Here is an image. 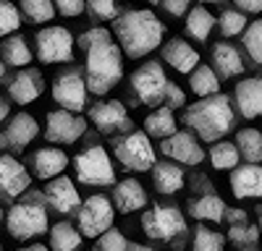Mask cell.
Returning a JSON list of instances; mask_svg holds the SVG:
<instances>
[{"label":"cell","instance_id":"6da1fadb","mask_svg":"<svg viewBox=\"0 0 262 251\" xmlns=\"http://www.w3.org/2000/svg\"><path fill=\"white\" fill-rule=\"evenodd\" d=\"M116 37H118V47L128 55V58H144L147 53L158 50L160 42H163V34H165V27L163 21L147 11V8H139V11H126L116 18V27H113Z\"/></svg>","mask_w":262,"mask_h":251},{"label":"cell","instance_id":"7a4b0ae2","mask_svg":"<svg viewBox=\"0 0 262 251\" xmlns=\"http://www.w3.org/2000/svg\"><path fill=\"white\" fill-rule=\"evenodd\" d=\"M181 120L189 126L196 136L205 141H217L223 139L233 129V110H231V99L226 94H210L191 102L184 110Z\"/></svg>","mask_w":262,"mask_h":251},{"label":"cell","instance_id":"3957f363","mask_svg":"<svg viewBox=\"0 0 262 251\" xmlns=\"http://www.w3.org/2000/svg\"><path fill=\"white\" fill-rule=\"evenodd\" d=\"M123 76V58L116 42H102L86 50V89L92 94H107Z\"/></svg>","mask_w":262,"mask_h":251},{"label":"cell","instance_id":"277c9868","mask_svg":"<svg viewBox=\"0 0 262 251\" xmlns=\"http://www.w3.org/2000/svg\"><path fill=\"white\" fill-rule=\"evenodd\" d=\"M142 230L152 241H173L186 230V220L176 204H155L142 215Z\"/></svg>","mask_w":262,"mask_h":251},{"label":"cell","instance_id":"5b68a950","mask_svg":"<svg viewBox=\"0 0 262 251\" xmlns=\"http://www.w3.org/2000/svg\"><path fill=\"white\" fill-rule=\"evenodd\" d=\"M76 181L84 186H111L116 183V167L102 146H90L74 157Z\"/></svg>","mask_w":262,"mask_h":251},{"label":"cell","instance_id":"8992f818","mask_svg":"<svg viewBox=\"0 0 262 251\" xmlns=\"http://www.w3.org/2000/svg\"><path fill=\"white\" fill-rule=\"evenodd\" d=\"M8 225V233L16 241H29L34 236H42L48 230V212L34 202H21L13 204L11 212L6 217Z\"/></svg>","mask_w":262,"mask_h":251},{"label":"cell","instance_id":"52a82bcc","mask_svg":"<svg viewBox=\"0 0 262 251\" xmlns=\"http://www.w3.org/2000/svg\"><path fill=\"white\" fill-rule=\"evenodd\" d=\"M116 157L118 162L126 167V170H134V173H147L155 167V146H152L149 136L142 131L128 134L126 139L116 141Z\"/></svg>","mask_w":262,"mask_h":251},{"label":"cell","instance_id":"ba28073f","mask_svg":"<svg viewBox=\"0 0 262 251\" xmlns=\"http://www.w3.org/2000/svg\"><path fill=\"white\" fill-rule=\"evenodd\" d=\"M76 222H79V233L84 238H97L102 236L105 230L113 228V220H116V209L111 204V199H105L100 194L90 196L79 209H76Z\"/></svg>","mask_w":262,"mask_h":251},{"label":"cell","instance_id":"9c48e42d","mask_svg":"<svg viewBox=\"0 0 262 251\" xmlns=\"http://www.w3.org/2000/svg\"><path fill=\"white\" fill-rule=\"evenodd\" d=\"M168 76L160 63H144L131 73V92L142 105H163Z\"/></svg>","mask_w":262,"mask_h":251},{"label":"cell","instance_id":"30bf717a","mask_svg":"<svg viewBox=\"0 0 262 251\" xmlns=\"http://www.w3.org/2000/svg\"><path fill=\"white\" fill-rule=\"evenodd\" d=\"M37 58L42 63H71L74 60V37L66 27H45L37 37Z\"/></svg>","mask_w":262,"mask_h":251},{"label":"cell","instance_id":"8fae6325","mask_svg":"<svg viewBox=\"0 0 262 251\" xmlns=\"http://www.w3.org/2000/svg\"><path fill=\"white\" fill-rule=\"evenodd\" d=\"M86 94H90V89H86V81H84L76 71L58 73L55 81H53V99L60 105L63 110H71V113L84 110Z\"/></svg>","mask_w":262,"mask_h":251},{"label":"cell","instance_id":"7c38bea8","mask_svg":"<svg viewBox=\"0 0 262 251\" xmlns=\"http://www.w3.org/2000/svg\"><path fill=\"white\" fill-rule=\"evenodd\" d=\"M84 131H86V123H84V118H79L76 113H71V110H53L50 115H48V126H45V136H48V141H53V144H74V141H79L81 136H84Z\"/></svg>","mask_w":262,"mask_h":251},{"label":"cell","instance_id":"4fadbf2b","mask_svg":"<svg viewBox=\"0 0 262 251\" xmlns=\"http://www.w3.org/2000/svg\"><path fill=\"white\" fill-rule=\"evenodd\" d=\"M90 118L105 136L131 131V118H128V113L123 108V102H118V99H105V102L92 105Z\"/></svg>","mask_w":262,"mask_h":251},{"label":"cell","instance_id":"5bb4252c","mask_svg":"<svg viewBox=\"0 0 262 251\" xmlns=\"http://www.w3.org/2000/svg\"><path fill=\"white\" fill-rule=\"evenodd\" d=\"M160 146H163V155L173 162H179V165H200L205 160V152H202L200 141L186 131H176L173 136L163 139Z\"/></svg>","mask_w":262,"mask_h":251},{"label":"cell","instance_id":"9a60e30c","mask_svg":"<svg viewBox=\"0 0 262 251\" xmlns=\"http://www.w3.org/2000/svg\"><path fill=\"white\" fill-rule=\"evenodd\" d=\"M32 178L27 167L11 155H0V196L3 199H16L29 188Z\"/></svg>","mask_w":262,"mask_h":251},{"label":"cell","instance_id":"2e32d148","mask_svg":"<svg viewBox=\"0 0 262 251\" xmlns=\"http://www.w3.org/2000/svg\"><path fill=\"white\" fill-rule=\"evenodd\" d=\"M39 134V126L29 113H18L11 118V123L6 126V134L0 136V149H16L21 152L24 146H29Z\"/></svg>","mask_w":262,"mask_h":251},{"label":"cell","instance_id":"e0dca14e","mask_svg":"<svg viewBox=\"0 0 262 251\" xmlns=\"http://www.w3.org/2000/svg\"><path fill=\"white\" fill-rule=\"evenodd\" d=\"M45 202L55 209V212L60 215H69V212H76V209L81 207V196L76 191V186L71 178L66 175H58L48 183L45 188Z\"/></svg>","mask_w":262,"mask_h":251},{"label":"cell","instance_id":"ac0fdd59","mask_svg":"<svg viewBox=\"0 0 262 251\" xmlns=\"http://www.w3.org/2000/svg\"><path fill=\"white\" fill-rule=\"evenodd\" d=\"M231 191L236 199H262V167L259 165H242L231 170Z\"/></svg>","mask_w":262,"mask_h":251},{"label":"cell","instance_id":"d6986e66","mask_svg":"<svg viewBox=\"0 0 262 251\" xmlns=\"http://www.w3.org/2000/svg\"><path fill=\"white\" fill-rule=\"evenodd\" d=\"M42 92H45V79L34 68H21V73H16L8 84V94L18 105H29V102L39 99Z\"/></svg>","mask_w":262,"mask_h":251},{"label":"cell","instance_id":"ffe728a7","mask_svg":"<svg viewBox=\"0 0 262 251\" xmlns=\"http://www.w3.org/2000/svg\"><path fill=\"white\" fill-rule=\"evenodd\" d=\"M236 108L247 120L252 118H262V76L254 79H244L242 84H236Z\"/></svg>","mask_w":262,"mask_h":251},{"label":"cell","instance_id":"44dd1931","mask_svg":"<svg viewBox=\"0 0 262 251\" xmlns=\"http://www.w3.org/2000/svg\"><path fill=\"white\" fill-rule=\"evenodd\" d=\"M163 60L168 63L173 71H179V73H191L196 66H200V53H196L186 39L173 37L168 45L163 47Z\"/></svg>","mask_w":262,"mask_h":251},{"label":"cell","instance_id":"7402d4cb","mask_svg":"<svg viewBox=\"0 0 262 251\" xmlns=\"http://www.w3.org/2000/svg\"><path fill=\"white\" fill-rule=\"evenodd\" d=\"M32 167L34 175L42 181H53L58 175H63V170L69 167V155L63 149H55V146H48V149H37L32 155Z\"/></svg>","mask_w":262,"mask_h":251},{"label":"cell","instance_id":"603a6c76","mask_svg":"<svg viewBox=\"0 0 262 251\" xmlns=\"http://www.w3.org/2000/svg\"><path fill=\"white\" fill-rule=\"evenodd\" d=\"M113 202H116V209L123 215L128 212H137L147 204V194H144V186L137 181V178H123L116 191H113Z\"/></svg>","mask_w":262,"mask_h":251},{"label":"cell","instance_id":"cb8c5ba5","mask_svg":"<svg viewBox=\"0 0 262 251\" xmlns=\"http://www.w3.org/2000/svg\"><path fill=\"white\" fill-rule=\"evenodd\" d=\"M212 63H215L217 76H223V79L242 76V73H244L242 53H238L233 45H228V42H217V45L212 47Z\"/></svg>","mask_w":262,"mask_h":251},{"label":"cell","instance_id":"d4e9b609","mask_svg":"<svg viewBox=\"0 0 262 251\" xmlns=\"http://www.w3.org/2000/svg\"><path fill=\"white\" fill-rule=\"evenodd\" d=\"M152 183L160 194H179L184 188V170L179 162H155L152 167Z\"/></svg>","mask_w":262,"mask_h":251},{"label":"cell","instance_id":"484cf974","mask_svg":"<svg viewBox=\"0 0 262 251\" xmlns=\"http://www.w3.org/2000/svg\"><path fill=\"white\" fill-rule=\"evenodd\" d=\"M226 202L215 194H205L200 199H194L189 204V215L196 217V220H210V222H223L226 217Z\"/></svg>","mask_w":262,"mask_h":251},{"label":"cell","instance_id":"4316f807","mask_svg":"<svg viewBox=\"0 0 262 251\" xmlns=\"http://www.w3.org/2000/svg\"><path fill=\"white\" fill-rule=\"evenodd\" d=\"M0 55H3V60L13 68H27L32 63V50H29L27 39L21 34H11L8 39L0 42Z\"/></svg>","mask_w":262,"mask_h":251},{"label":"cell","instance_id":"83f0119b","mask_svg":"<svg viewBox=\"0 0 262 251\" xmlns=\"http://www.w3.org/2000/svg\"><path fill=\"white\" fill-rule=\"evenodd\" d=\"M215 24H217V18H215L205 6H194V8L189 11V16H186V32H189V37H194L196 42H205V39L210 37V32H212Z\"/></svg>","mask_w":262,"mask_h":251},{"label":"cell","instance_id":"f1b7e54d","mask_svg":"<svg viewBox=\"0 0 262 251\" xmlns=\"http://www.w3.org/2000/svg\"><path fill=\"white\" fill-rule=\"evenodd\" d=\"M144 134L147 136H158V139H168V136H173L176 134V129H179V123H176V118H173V110H168V108H160V110H155L152 115H147V120H144Z\"/></svg>","mask_w":262,"mask_h":251},{"label":"cell","instance_id":"f546056e","mask_svg":"<svg viewBox=\"0 0 262 251\" xmlns=\"http://www.w3.org/2000/svg\"><path fill=\"white\" fill-rule=\"evenodd\" d=\"M81 246V233L71 222H58L50 230V248L53 251H76Z\"/></svg>","mask_w":262,"mask_h":251},{"label":"cell","instance_id":"4dcf8cb0","mask_svg":"<svg viewBox=\"0 0 262 251\" xmlns=\"http://www.w3.org/2000/svg\"><path fill=\"white\" fill-rule=\"evenodd\" d=\"M189 84L196 97H210V94H217V89H221V79L210 66H196L189 76Z\"/></svg>","mask_w":262,"mask_h":251},{"label":"cell","instance_id":"1f68e13d","mask_svg":"<svg viewBox=\"0 0 262 251\" xmlns=\"http://www.w3.org/2000/svg\"><path fill=\"white\" fill-rule=\"evenodd\" d=\"M236 146H238V155H242L247 162H252V165L262 162V134H259L257 129L238 131Z\"/></svg>","mask_w":262,"mask_h":251},{"label":"cell","instance_id":"d6a6232c","mask_svg":"<svg viewBox=\"0 0 262 251\" xmlns=\"http://www.w3.org/2000/svg\"><path fill=\"white\" fill-rule=\"evenodd\" d=\"M238 160H242L238 146L231 141H217L210 149V162L215 170H233V167H238Z\"/></svg>","mask_w":262,"mask_h":251},{"label":"cell","instance_id":"836d02e7","mask_svg":"<svg viewBox=\"0 0 262 251\" xmlns=\"http://www.w3.org/2000/svg\"><path fill=\"white\" fill-rule=\"evenodd\" d=\"M21 13L32 24H45V21H53L55 6H53V0H21Z\"/></svg>","mask_w":262,"mask_h":251},{"label":"cell","instance_id":"e575fe53","mask_svg":"<svg viewBox=\"0 0 262 251\" xmlns=\"http://www.w3.org/2000/svg\"><path fill=\"white\" fill-rule=\"evenodd\" d=\"M242 42H244L247 55L254 63H262V21H252V24H247V29L242 34Z\"/></svg>","mask_w":262,"mask_h":251},{"label":"cell","instance_id":"d590c367","mask_svg":"<svg viewBox=\"0 0 262 251\" xmlns=\"http://www.w3.org/2000/svg\"><path fill=\"white\" fill-rule=\"evenodd\" d=\"M223 236L217 230H210L205 225L196 228L194 241H191V251H223Z\"/></svg>","mask_w":262,"mask_h":251},{"label":"cell","instance_id":"8d00e7d4","mask_svg":"<svg viewBox=\"0 0 262 251\" xmlns=\"http://www.w3.org/2000/svg\"><path fill=\"white\" fill-rule=\"evenodd\" d=\"M228 238L238 248H252L259 241V228H254L249 222H244V225H228Z\"/></svg>","mask_w":262,"mask_h":251},{"label":"cell","instance_id":"74e56055","mask_svg":"<svg viewBox=\"0 0 262 251\" xmlns=\"http://www.w3.org/2000/svg\"><path fill=\"white\" fill-rule=\"evenodd\" d=\"M217 27H221L223 37H236V34H244L247 29V16L242 11H223V16L217 18Z\"/></svg>","mask_w":262,"mask_h":251},{"label":"cell","instance_id":"f35d334b","mask_svg":"<svg viewBox=\"0 0 262 251\" xmlns=\"http://www.w3.org/2000/svg\"><path fill=\"white\" fill-rule=\"evenodd\" d=\"M18 27H21V11L8 0H0V37L13 34Z\"/></svg>","mask_w":262,"mask_h":251},{"label":"cell","instance_id":"ab89813d","mask_svg":"<svg viewBox=\"0 0 262 251\" xmlns=\"http://www.w3.org/2000/svg\"><path fill=\"white\" fill-rule=\"evenodd\" d=\"M86 11L95 21H113L118 18V3L116 0H86Z\"/></svg>","mask_w":262,"mask_h":251},{"label":"cell","instance_id":"60d3db41","mask_svg":"<svg viewBox=\"0 0 262 251\" xmlns=\"http://www.w3.org/2000/svg\"><path fill=\"white\" fill-rule=\"evenodd\" d=\"M128 248V241L123 238L121 230H105L102 236H97V243H95V251H126Z\"/></svg>","mask_w":262,"mask_h":251},{"label":"cell","instance_id":"b9f144b4","mask_svg":"<svg viewBox=\"0 0 262 251\" xmlns=\"http://www.w3.org/2000/svg\"><path fill=\"white\" fill-rule=\"evenodd\" d=\"M102 42H111V32H107L105 27H92L79 37V47H81V53H86L95 45H102Z\"/></svg>","mask_w":262,"mask_h":251},{"label":"cell","instance_id":"7bdbcfd3","mask_svg":"<svg viewBox=\"0 0 262 251\" xmlns=\"http://www.w3.org/2000/svg\"><path fill=\"white\" fill-rule=\"evenodd\" d=\"M184 102H186V94H184V89L179 87V84H173V81H168V89H165L163 105H165L168 110H176V108H181Z\"/></svg>","mask_w":262,"mask_h":251},{"label":"cell","instance_id":"ee69618b","mask_svg":"<svg viewBox=\"0 0 262 251\" xmlns=\"http://www.w3.org/2000/svg\"><path fill=\"white\" fill-rule=\"evenodd\" d=\"M53 6L60 16H79L86 8V0H53Z\"/></svg>","mask_w":262,"mask_h":251},{"label":"cell","instance_id":"f6af8a7d","mask_svg":"<svg viewBox=\"0 0 262 251\" xmlns=\"http://www.w3.org/2000/svg\"><path fill=\"white\" fill-rule=\"evenodd\" d=\"M189 3H191V0H160L163 11L170 13V16H184L189 11Z\"/></svg>","mask_w":262,"mask_h":251},{"label":"cell","instance_id":"bcb514c9","mask_svg":"<svg viewBox=\"0 0 262 251\" xmlns=\"http://www.w3.org/2000/svg\"><path fill=\"white\" fill-rule=\"evenodd\" d=\"M228 225H244V222H249V217H247V212L244 209H226V217H223Z\"/></svg>","mask_w":262,"mask_h":251},{"label":"cell","instance_id":"7dc6e473","mask_svg":"<svg viewBox=\"0 0 262 251\" xmlns=\"http://www.w3.org/2000/svg\"><path fill=\"white\" fill-rule=\"evenodd\" d=\"M236 6L247 11V13H259L262 11V0H236Z\"/></svg>","mask_w":262,"mask_h":251},{"label":"cell","instance_id":"c3c4849f","mask_svg":"<svg viewBox=\"0 0 262 251\" xmlns=\"http://www.w3.org/2000/svg\"><path fill=\"white\" fill-rule=\"evenodd\" d=\"M8 113H11V108H8V102H6V99H0V123H3V120L8 118Z\"/></svg>","mask_w":262,"mask_h":251},{"label":"cell","instance_id":"681fc988","mask_svg":"<svg viewBox=\"0 0 262 251\" xmlns=\"http://www.w3.org/2000/svg\"><path fill=\"white\" fill-rule=\"evenodd\" d=\"M21 251H50V248H45L42 243H32V246H27V248H21Z\"/></svg>","mask_w":262,"mask_h":251},{"label":"cell","instance_id":"f907efd6","mask_svg":"<svg viewBox=\"0 0 262 251\" xmlns=\"http://www.w3.org/2000/svg\"><path fill=\"white\" fill-rule=\"evenodd\" d=\"M131 251H160V248H152V246H131Z\"/></svg>","mask_w":262,"mask_h":251},{"label":"cell","instance_id":"816d5d0a","mask_svg":"<svg viewBox=\"0 0 262 251\" xmlns=\"http://www.w3.org/2000/svg\"><path fill=\"white\" fill-rule=\"evenodd\" d=\"M3 73H6V68H3V63H0V79H3Z\"/></svg>","mask_w":262,"mask_h":251},{"label":"cell","instance_id":"f5cc1de1","mask_svg":"<svg viewBox=\"0 0 262 251\" xmlns=\"http://www.w3.org/2000/svg\"><path fill=\"white\" fill-rule=\"evenodd\" d=\"M210 3H223V0H210Z\"/></svg>","mask_w":262,"mask_h":251},{"label":"cell","instance_id":"db71d44e","mask_svg":"<svg viewBox=\"0 0 262 251\" xmlns=\"http://www.w3.org/2000/svg\"><path fill=\"white\" fill-rule=\"evenodd\" d=\"M147 3H160V0H147Z\"/></svg>","mask_w":262,"mask_h":251},{"label":"cell","instance_id":"11a10c76","mask_svg":"<svg viewBox=\"0 0 262 251\" xmlns=\"http://www.w3.org/2000/svg\"><path fill=\"white\" fill-rule=\"evenodd\" d=\"M242 251H257V248H242Z\"/></svg>","mask_w":262,"mask_h":251},{"label":"cell","instance_id":"9f6ffc18","mask_svg":"<svg viewBox=\"0 0 262 251\" xmlns=\"http://www.w3.org/2000/svg\"><path fill=\"white\" fill-rule=\"evenodd\" d=\"M259 230H262V215H259Z\"/></svg>","mask_w":262,"mask_h":251},{"label":"cell","instance_id":"6f0895ef","mask_svg":"<svg viewBox=\"0 0 262 251\" xmlns=\"http://www.w3.org/2000/svg\"><path fill=\"white\" fill-rule=\"evenodd\" d=\"M0 220H3V209H0Z\"/></svg>","mask_w":262,"mask_h":251},{"label":"cell","instance_id":"680465c9","mask_svg":"<svg viewBox=\"0 0 262 251\" xmlns=\"http://www.w3.org/2000/svg\"><path fill=\"white\" fill-rule=\"evenodd\" d=\"M0 251H6V248H3V246H0Z\"/></svg>","mask_w":262,"mask_h":251}]
</instances>
